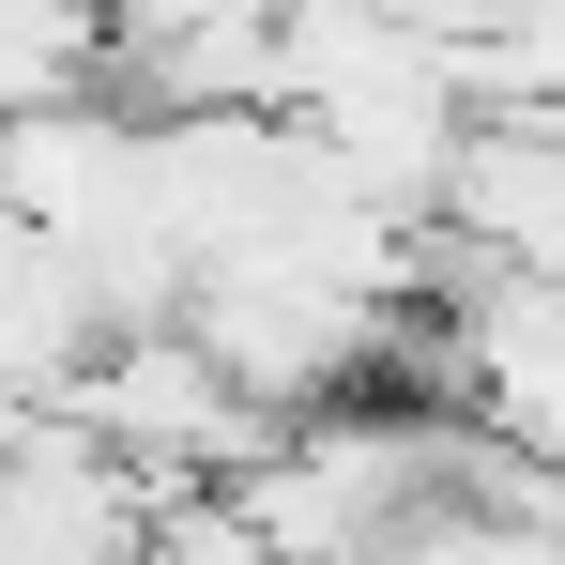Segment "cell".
<instances>
[{"instance_id": "cell-1", "label": "cell", "mask_w": 565, "mask_h": 565, "mask_svg": "<svg viewBox=\"0 0 565 565\" xmlns=\"http://www.w3.org/2000/svg\"><path fill=\"white\" fill-rule=\"evenodd\" d=\"M77 93H122V31L93 0H0V122H46Z\"/></svg>"}]
</instances>
